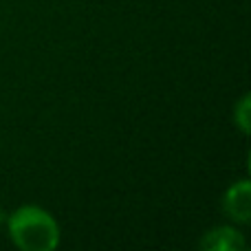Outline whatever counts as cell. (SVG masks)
<instances>
[{"label": "cell", "mask_w": 251, "mask_h": 251, "mask_svg": "<svg viewBox=\"0 0 251 251\" xmlns=\"http://www.w3.org/2000/svg\"><path fill=\"white\" fill-rule=\"evenodd\" d=\"M201 247L207 251H243L245 240L238 231L229 229V227H221V229L209 231L203 238Z\"/></svg>", "instance_id": "obj_3"}, {"label": "cell", "mask_w": 251, "mask_h": 251, "mask_svg": "<svg viewBox=\"0 0 251 251\" xmlns=\"http://www.w3.org/2000/svg\"><path fill=\"white\" fill-rule=\"evenodd\" d=\"M247 115H249V97H245V100L240 101V106H238V113H236V119H238L240 128H243L245 132H249V119H247Z\"/></svg>", "instance_id": "obj_4"}, {"label": "cell", "mask_w": 251, "mask_h": 251, "mask_svg": "<svg viewBox=\"0 0 251 251\" xmlns=\"http://www.w3.org/2000/svg\"><path fill=\"white\" fill-rule=\"evenodd\" d=\"M225 212L236 221H249L251 214V194H249V183L240 181L234 185L225 196Z\"/></svg>", "instance_id": "obj_2"}, {"label": "cell", "mask_w": 251, "mask_h": 251, "mask_svg": "<svg viewBox=\"0 0 251 251\" xmlns=\"http://www.w3.org/2000/svg\"><path fill=\"white\" fill-rule=\"evenodd\" d=\"M0 221H2V214H0Z\"/></svg>", "instance_id": "obj_5"}, {"label": "cell", "mask_w": 251, "mask_h": 251, "mask_svg": "<svg viewBox=\"0 0 251 251\" xmlns=\"http://www.w3.org/2000/svg\"><path fill=\"white\" fill-rule=\"evenodd\" d=\"M13 243L25 251H51L60 243V229L51 214L40 207H22L9 221Z\"/></svg>", "instance_id": "obj_1"}]
</instances>
